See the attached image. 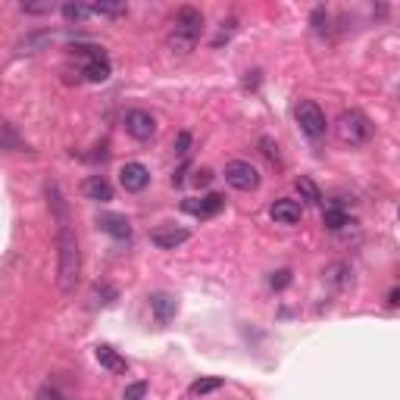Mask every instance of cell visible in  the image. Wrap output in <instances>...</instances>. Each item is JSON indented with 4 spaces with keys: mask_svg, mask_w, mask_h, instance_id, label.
<instances>
[{
    "mask_svg": "<svg viewBox=\"0 0 400 400\" xmlns=\"http://www.w3.org/2000/svg\"><path fill=\"white\" fill-rule=\"evenodd\" d=\"M81 278V250H78V238H75L72 225L56 222V281H60V291L75 294Z\"/></svg>",
    "mask_w": 400,
    "mask_h": 400,
    "instance_id": "1",
    "label": "cell"
},
{
    "mask_svg": "<svg viewBox=\"0 0 400 400\" xmlns=\"http://www.w3.org/2000/svg\"><path fill=\"white\" fill-rule=\"evenodd\" d=\"M200 31H203V12H200L197 6H178L175 19H172V31H169V38H166L169 50L178 56L191 53L200 41Z\"/></svg>",
    "mask_w": 400,
    "mask_h": 400,
    "instance_id": "2",
    "label": "cell"
},
{
    "mask_svg": "<svg viewBox=\"0 0 400 400\" xmlns=\"http://www.w3.org/2000/svg\"><path fill=\"white\" fill-rule=\"evenodd\" d=\"M335 131H338V141L341 144H347V147H360V144H366L369 138L375 135V125L369 122L366 112L344 110L341 116H338V122H335Z\"/></svg>",
    "mask_w": 400,
    "mask_h": 400,
    "instance_id": "3",
    "label": "cell"
},
{
    "mask_svg": "<svg viewBox=\"0 0 400 400\" xmlns=\"http://www.w3.org/2000/svg\"><path fill=\"white\" fill-rule=\"evenodd\" d=\"M294 119H297L300 131H303L310 141H322L325 131H328V122H325V112L319 110L316 100H300L294 106Z\"/></svg>",
    "mask_w": 400,
    "mask_h": 400,
    "instance_id": "4",
    "label": "cell"
},
{
    "mask_svg": "<svg viewBox=\"0 0 400 400\" xmlns=\"http://www.w3.org/2000/svg\"><path fill=\"white\" fill-rule=\"evenodd\" d=\"M225 181H228L235 191H256L260 188V169L247 160H231L225 166Z\"/></svg>",
    "mask_w": 400,
    "mask_h": 400,
    "instance_id": "5",
    "label": "cell"
},
{
    "mask_svg": "<svg viewBox=\"0 0 400 400\" xmlns=\"http://www.w3.org/2000/svg\"><path fill=\"white\" fill-rule=\"evenodd\" d=\"M125 131L135 141H150L156 135V119L147 110H128L125 112Z\"/></svg>",
    "mask_w": 400,
    "mask_h": 400,
    "instance_id": "6",
    "label": "cell"
},
{
    "mask_svg": "<svg viewBox=\"0 0 400 400\" xmlns=\"http://www.w3.org/2000/svg\"><path fill=\"white\" fill-rule=\"evenodd\" d=\"M119 185H122L128 194L144 191V188L150 185V172H147V166H144V162H125V166L119 169Z\"/></svg>",
    "mask_w": 400,
    "mask_h": 400,
    "instance_id": "7",
    "label": "cell"
},
{
    "mask_svg": "<svg viewBox=\"0 0 400 400\" xmlns=\"http://www.w3.org/2000/svg\"><path fill=\"white\" fill-rule=\"evenodd\" d=\"M222 206H225L222 194H206V197H188V200H181V210L191 212V216H200V219L216 216Z\"/></svg>",
    "mask_w": 400,
    "mask_h": 400,
    "instance_id": "8",
    "label": "cell"
},
{
    "mask_svg": "<svg viewBox=\"0 0 400 400\" xmlns=\"http://www.w3.org/2000/svg\"><path fill=\"white\" fill-rule=\"evenodd\" d=\"M188 238H191V231L181 228V225H160V228L150 231V241H153V247H160V250H175V247H181Z\"/></svg>",
    "mask_w": 400,
    "mask_h": 400,
    "instance_id": "9",
    "label": "cell"
},
{
    "mask_svg": "<svg viewBox=\"0 0 400 400\" xmlns=\"http://www.w3.org/2000/svg\"><path fill=\"white\" fill-rule=\"evenodd\" d=\"M269 216H272L275 225H297L300 216H303V206H300L297 200L281 197V200H275V203L269 206Z\"/></svg>",
    "mask_w": 400,
    "mask_h": 400,
    "instance_id": "10",
    "label": "cell"
},
{
    "mask_svg": "<svg viewBox=\"0 0 400 400\" xmlns=\"http://www.w3.org/2000/svg\"><path fill=\"white\" fill-rule=\"evenodd\" d=\"M97 228L106 231L110 238H116V241H128L131 238L128 219L119 216V212H97Z\"/></svg>",
    "mask_w": 400,
    "mask_h": 400,
    "instance_id": "11",
    "label": "cell"
},
{
    "mask_svg": "<svg viewBox=\"0 0 400 400\" xmlns=\"http://www.w3.org/2000/svg\"><path fill=\"white\" fill-rule=\"evenodd\" d=\"M150 310H153V319L156 325H169L175 319V312H178V300L172 297V294H153L150 297Z\"/></svg>",
    "mask_w": 400,
    "mask_h": 400,
    "instance_id": "12",
    "label": "cell"
},
{
    "mask_svg": "<svg viewBox=\"0 0 400 400\" xmlns=\"http://www.w3.org/2000/svg\"><path fill=\"white\" fill-rule=\"evenodd\" d=\"M81 191H85L88 200H97V203H106V200H112V185L103 178V175H88L85 185H81Z\"/></svg>",
    "mask_w": 400,
    "mask_h": 400,
    "instance_id": "13",
    "label": "cell"
},
{
    "mask_svg": "<svg viewBox=\"0 0 400 400\" xmlns=\"http://www.w3.org/2000/svg\"><path fill=\"white\" fill-rule=\"evenodd\" d=\"M94 356H97V362L106 369V372H125V369H128L125 356H119L110 344H97V347H94Z\"/></svg>",
    "mask_w": 400,
    "mask_h": 400,
    "instance_id": "14",
    "label": "cell"
},
{
    "mask_svg": "<svg viewBox=\"0 0 400 400\" xmlns=\"http://www.w3.org/2000/svg\"><path fill=\"white\" fill-rule=\"evenodd\" d=\"M81 75H85V81H91V85H103V81L112 75V66H110L106 56H100V60H88L85 69H81Z\"/></svg>",
    "mask_w": 400,
    "mask_h": 400,
    "instance_id": "15",
    "label": "cell"
},
{
    "mask_svg": "<svg viewBox=\"0 0 400 400\" xmlns=\"http://www.w3.org/2000/svg\"><path fill=\"white\" fill-rule=\"evenodd\" d=\"M91 300H94V306H112L119 300V291L112 285H106V281H97V285L91 288Z\"/></svg>",
    "mask_w": 400,
    "mask_h": 400,
    "instance_id": "16",
    "label": "cell"
},
{
    "mask_svg": "<svg viewBox=\"0 0 400 400\" xmlns=\"http://www.w3.org/2000/svg\"><path fill=\"white\" fill-rule=\"evenodd\" d=\"M294 188H297L300 200H306V203H322V191H319V185L312 178H306V175H300L297 181H294Z\"/></svg>",
    "mask_w": 400,
    "mask_h": 400,
    "instance_id": "17",
    "label": "cell"
},
{
    "mask_svg": "<svg viewBox=\"0 0 400 400\" xmlns=\"http://www.w3.org/2000/svg\"><path fill=\"white\" fill-rule=\"evenodd\" d=\"M60 12H62L66 22H85V19L94 16V6H88V3H62Z\"/></svg>",
    "mask_w": 400,
    "mask_h": 400,
    "instance_id": "18",
    "label": "cell"
},
{
    "mask_svg": "<svg viewBox=\"0 0 400 400\" xmlns=\"http://www.w3.org/2000/svg\"><path fill=\"white\" fill-rule=\"evenodd\" d=\"M225 385V378H219V375H206V378H197L188 391H191V397H203V394H212L219 391V388Z\"/></svg>",
    "mask_w": 400,
    "mask_h": 400,
    "instance_id": "19",
    "label": "cell"
},
{
    "mask_svg": "<svg viewBox=\"0 0 400 400\" xmlns=\"http://www.w3.org/2000/svg\"><path fill=\"white\" fill-rule=\"evenodd\" d=\"M322 225L328 231H341L344 225H350V219H347V212L344 210H338V206H328V210L322 212Z\"/></svg>",
    "mask_w": 400,
    "mask_h": 400,
    "instance_id": "20",
    "label": "cell"
},
{
    "mask_svg": "<svg viewBox=\"0 0 400 400\" xmlns=\"http://www.w3.org/2000/svg\"><path fill=\"white\" fill-rule=\"evenodd\" d=\"M128 12V3H110V0H100V3H94V16H106V19H119Z\"/></svg>",
    "mask_w": 400,
    "mask_h": 400,
    "instance_id": "21",
    "label": "cell"
},
{
    "mask_svg": "<svg viewBox=\"0 0 400 400\" xmlns=\"http://www.w3.org/2000/svg\"><path fill=\"white\" fill-rule=\"evenodd\" d=\"M47 41H50L47 31H41V35H28V38H22V41H19V53H38V50H41Z\"/></svg>",
    "mask_w": 400,
    "mask_h": 400,
    "instance_id": "22",
    "label": "cell"
},
{
    "mask_svg": "<svg viewBox=\"0 0 400 400\" xmlns=\"http://www.w3.org/2000/svg\"><path fill=\"white\" fill-rule=\"evenodd\" d=\"M19 10H22L25 16H47V12L56 10V3H53V0H41V3H28V0H22Z\"/></svg>",
    "mask_w": 400,
    "mask_h": 400,
    "instance_id": "23",
    "label": "cell"
},
{
    "mask_svg": "<svg viewBox=\"0 0 400 400\" xmlns=\"http://www.w3.org/2000/svg\"><path fill=\"white\" fill-rule=\"evenodd\" d=\"M238 31V22L235 19H222L219 22V31H216V38H212V47H222L225 41H231V35Z\"/></svg>",
    "mask_w": 400,
    "mask_h": 400,
    "instance_id": "24",
    "label": "cell"
},
{
    "mask_svg": "<svg viewBox=\"0 0 400 400\" xmlns=\"http://www.w3.org/2000/svg\"><path fill=\"white\" fill-rule=\"evenodd\" d=\"M288 285H291V269H275V272L269 275V288H272V291H285Z\"/></svg>",
    "mask_w": 400,
    "mask_h": 400,
    "instance_id": "25",
    "label": "cell"
},
{
    "mask_svg": "<svg viewBox=\"0 0 400 400\" xmlns=\"http://www.w3.org/2000/svg\"><path fill=\"white\" fill-rule=\"evenodd\" d=\"M144 397H147V381H135V385H128L122 394V400H144Z\"/></svg>",
    "mask_w": 400,
    "mask_h": 400,
    "instance_id": "26",
    "label": "cell"
},
{
    "mask_svg": "<svg viewBox=\"0 0 400 400\" xmlns=\"http://www.w3.org/2000/svg\"><path fill=\"white\" fill-rule=\"evenodd\" d=\"M16 147L28 150L25 144H19V138H16V131H12V125H10V122H3V150H16Z\"/></svg>",
    "mask_w": 400,
    "mask_h": 400,
    "instance_id": "27",
    "label": "cell"
},
{
    "mask_svg": "<svg viewBox=\"0 0 400 400\" xmlns=\"http://www.w3.org/2000/svg\"><path fill=\"white\" fill-rule=\"evenodd\" d=\"M172 147H175V153H178V156H188V150H191V135H188V131H178L175 141H172Z\"/></svg>",
    "mask_w": 400,
    "mask_h": 400,
    "instance_id": "28",
    "label": "cell"
},
{
    "mask_svg": "<svg viewBox=\"0 0 400 400\" xmlns=\"http://www.w3.org/2000/svg\"><path fill=\"white\" fill-rule=\"evenodd\" d=\"M312 28H316L319 35H322V31H328V12H325L322 6H316V10H312Z\"/></svg>",
    "mask_w": 400,
    "mask_h": 400,
    "instance_id": "29",
    "label": "cell"
},
{
    "mask_svg": "<svg viewBox=\"0 0 400 400\" xmlns=\"http://www.w3.org/2000/svg\"><path fill=\"white\" fill-rule=\"evenodd\" d=\"M194 181H197V188L210 185V181H212V172H210V169H197V175H194Z\"/></svg>",
    "mask_w": 400,
    "mask_h": 400,
    "instance_id": "30",
    "label": "cell"
},
{
    "mask_svg": "<svg viewBox=\"0 0 400 400\" xmlns=\"http://www.w3.org/2000/svg\"><path fill=\"white\" fill-rule=\"evenodd\" d=\"M38 400H62V397L56 391H41V394H38Z\"/></svg>",
    "mask_w": 400,
    "mask_h": 400,
    "instance_id": "31",
    "label": "cell"
},
{
    "mask_svg": "<svg viewBox=\"0 0 400 400\" xmlns=\"http://www.w3.org/2000/svg\"><path fill=\"white\" fill-rule=\"evenodd\" d=\"M388 303H391V306H400V288H394V291H391V297H388Z\"/></svg>",
    "mask_w": 400,
    "mask_h": 400,
    "instance_id": "32",
    "label": "cell"
},
{
    "mask_svg": "<svg viewBox=\"0 0 400 400\" xmlns=\"http://www.w3.org/2000/svg\"><path fill=\"white\" fill-rule=\"evenodd\" d=\"M397 216H400V210H397Z\"/></svg>",
    "mask_w": 400,
    "mask_h": 400,
    "instance_id": "33",
    "label": "cell"
}]
</instances>
